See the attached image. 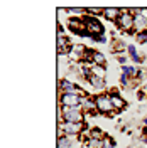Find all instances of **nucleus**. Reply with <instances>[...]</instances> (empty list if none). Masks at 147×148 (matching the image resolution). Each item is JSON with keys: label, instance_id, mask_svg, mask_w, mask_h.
I'll list each match as a JSON object with an SVG mask.
<instances>
[{"label": "nucleus", "instance_id": "obj_29", "mask_svg": "<svg viewBox=\"0 0 147 148\" xmlns=\"http://www.w3.org/2000/svg\"><path fill=\"white\" fill-rule=\"evenodd\" d=\"M142 125H144V126H147V118H144V120H142Z\"/></svg>", "mask_w": 147, "mask_h": 148}, {"label": "nucleus", "instance_id": "obj_4", "mask_svg": "<svg viewBox=\"0 0 147 148\" xmlns=\"http://www.w3.org/2000/svg\"><path fill=\"white\" fill-rule=\"evenodd\" d=\"M61 113H63V121L68 123H85L86 121V114L83 108H66V106H59Z\"/></svg>", "mask_w": 147, "mask_h": 148}, {"label": "nucleus", "instance_id": "obj_27", "mask_svg": "<svg viewBox=\"0 0 147 148\" xmlns=\"http://www.w3.org/2000/svg\"><path fill=\"white\" fill-rule=\"evenodd\" d=\"M140 136H147V126H144V125L140 128Z\"/></svg>", "mask_w": 147, "mask_h": 148}, {"label": "nucleus", "instance_id": "obj_18", "mask_svg": "<svg viewBox=\"0 0 147 148\" xmlns=\"http://www.w3.org/2000/svg\"><path fill=\"white\" fill-rule=\"evenodd\" d=\"M107 136V133L103 131L101 128H98V126H93V128L88 130V138H95V140H103Z\"/></svg>", "mask_w": 147, "mask_h": 148}, {"label": "nucleus", "instance_id": "obj_6", "mask_svg": "<svg viewBox=\"0 0 147 148\" xmlns=\"http://www.w3.org/2000/svg\"><path fill=\"white\" fill-rule=\"evenodd\" d=\"M81 96L76 92H59V106H66V108H80L81 106Z\"/></svg>", "mask_w": 147, "mask_h": 148}, {"label": "nucleus", "instance_id": "obj_13", "mask_svg": "<svg viewBox=\"0 0 147 148\" xmlns=\"http://www.w3.org/2000/svg\"><path fill=\"white\" fill-rule=\"evenodd\" d=\"M120 9L119 7H103V14H101V17L105 18V20H108V22H117V18L120 17Z\"/></svg>", "mask_w": 147, "mask_h": 148}, {"label": "nucleus", "instance_id": "obj_14", "mask_svg": "<svg viewBox=\"0 0 147 148\" xmlns=\"http://www.w3.org/2000/svg\"><path fill=\"white\" fill-rule=\"evenodd\" d=\"M127 56L130 57V61L134 62V64H144V57L137 52V47H135V44H127Z\"/></svg>", "mask_w": 147, "mask_h": 148}, {"label": "nucleus", "instance_id": "obj_7", "mask_svg": "<svg viewBox=\"0 0 147 148\" xmlns=\"http://www.w3.org/2000/svg\"><path fill=\"white\" fill-rule=\"evenodd\" d=\"M66 25H68V29L73 32V34H76V36H88V30H86V25H85V20H83V17H71L68 22H66Z\"/></svg>", "mask_w": 147, "mask_h": 148}, {"label": "nucleus", "instance_id": "obj_9", "mask_svg": "<svg viewBox=\"0 0 147 148\" xmlns=\"http://www.w3.org/2000/svg\"><path fill=\"white\" fill-rule=\"evenodd\" d=\"M81 108L85 111L86 116H93V114H98L96 110V103H95V96H85L81 99Z\"/></svg>", "mask_w": 147, "mask_h": 148}, {"label": "nucleus", "instance_id": "obj_17", "mask_svg": "<svg viewBox=\"0 0 147 148\" xmlns=\"http://www.w3.org/2000/svg\"><path fill=\"white\" fill-rule=\"evenodd\" d=\"M74 138L76 136H66V135L58 136V148H71Z\"/></svg>", "mask_w": 147, "mask_h": 148}, {"label": "nucleus", "instance_id": "obj_1", "mask_svg": "<svg viewBox=\"0 0 147 148\" xmlns=\"http://www.w3.org/2000/svg\"><path fill=\"white\" fill-rule=\"evenodd\" d=\"M95 103H96L98 114H103L107 118H113V116L119 114L115 111V108H113V104H112V99H110V96H108V92H98V94H95Z\"/></svg>", "mask_w": 147, "mask_h": 148}, {"label": "nucleus", "instance_id": "obj_11", "mask_svg": "<svg viewBox=\"0 0 147 148\" xmlns=\"http://www.w3.org/2000/svg\"><path fill=\"white\" fill-rule=\"evenodd\" d=\"M58 88H59V92H74L78 89V83L68 77H61L58 83Z\"/></svg>", "mask_w": 147, "mask_h": 148}, {"label": "nucleus", "instance_id": "obj_26", "mask_svg": "<svg viewBox=\"0 0 147 148\" xmlns=\"http://www.w3.org/2000/svg\"><path fill=\"white\" fill-rule=\"evenodd\" d=\"M92 40L93 42H95V44H107V42H108V37L105 36V34H103V36H96V37H92Z\"/></svg>", "mask_w": 147, "mask_h": 148}, {"label": "nucleus", "instance_id": "obj_28", "mask_svg": "<svg viewBox=\"0 0 147 148\" xmlns=\"http://www.w3.org/2000/svg\"><path fill=\"white\" fill-rule=\"evenodd\" d=\"M140 140H142V143H144V145H147V136H140Z\"/></svg>", "mask_w": 147, "mask_h": 148}, {"label": "nucleus", "instance_id": "obj_3", "mask_svg": "<svg viewBox=\"0 0 147 148\" xmlns=\"http://www.w3.org/2000/svg\"><path fill=\"white\" fill-rule=\"evenodd\" d=\"M120 17L115 22V27L123 34H134V15L129 9H120Z\"/></svg>", "mask_w": 147, "mask_h": 148}, {"label": "nucleus", "instance_id": "obj_15", "mask_svg": "<svg viewBox=\"0 0 147 148\" xmlns=\"http://www.w3.org/2000/svg\"><path fill=\"white\" fill-rule=\"evenodd\" d=\"M108 96H110L112 104H113V108H115L117 113H120V111H123L127 108V99L122 94H108Z\"/></svg>", "mask_w": 147, "mask_h": 148}, {"label": "nucleus", "instance_id": "obj_2", "mask_svg": "<svg viewBox=\"0 0 147 148\" xmlns=\"http://www.w3.org/2000/svg\"><path fill=\"white\" fill-rule=\"evenodd\" d=\"M86 130H88L86 121L85 123H68V121H63V123L58 125V136H61V135H66V136H80Z\"/></svg>", "mask_w": 147, "mask_h": 148}, {"label": "nucleus", "instance_id": "obj_22", "mask_svg": "<svg viewBox=\"0 0 147 148\" xmlns=\"http://www.w3.org/2000/svg\"><path fill=\"white\" fill-rule=\"evenodd\" d=\"M101 148H117V141H115V138H113L112 135H107V136L103 138V147Z\"/></svg>", "mask_w": 147, "mask_h": 148}, {"label": "nucleus", "instance_id": "obj_10", "mask_svg": "<svg viewBox=\"0 0 147 148\" xmlns=\"http://www.w3.org/2000/svg\"><path fill=\"white\" fill-rule=\"evenodd\" d=\"M85 54H86V46L85 44H74L73 51L69 54V59L74 61L76 64H81V62H85Z\"/></svg>", "mask_w": 147, "mask_h": 148}, {"label": "nucleus", "instance_id": "obj_24", "mask_svg": "<svg viewBox=\"0 0 147 148\" xmlns=\"http://www.w3.org/2000/svg\"><path fill=\"white\" fill-rule=\"evenodd\" d=\"M115 61H117L120 66H125V64H129V56L127 54H117L115 56Z\"/></svg>", "mask_w": 147, "mask_h": 148}, {"label": "nucleus", "instance_id": "obj_8", "mask_svg": "<svg viewBox=\"0 0 147 148\" xmlns=\"http://www.w3.org/2000/svg\"><path fill=\"white\" fill-rule=\"evenodd\" d=\"M147 30V9H144L140 14L134 15V36Z\"/></svg>", "mask_w": 147, "mask_h": 148}, {"label": "nucleus", "instance_id": "obj_20", "mask_svg": "<svg viewBox=\"0 0 147 148\" xmlns=\"http://www.w3.org/2000/svg\"><path fill=\"white\" fill-rule=\"evenodd\" d=\"M92 74L105 79L107 77V66H93L92 64Z\"/></svg>", "mask_w": 147, "mask_h": 148}, {"label": "nucleus", "instance_id": "obj_23", "mask_svg": "<svg viewBox=\"0 0 147 148\" xmlns=\"http://www.w3.org/2000/svg\"><path fill=\"white\" fill-rule=\"evenodd\" d=\"M103 14V7H86V15H93V17H98Z\"/></svg>", "mask_w": 147, "mask_h": 148}, {"label": "nucleus", "instance_id": "obj_5", "mask_svg": "<svg viewBox=\"0 0 147 148\" xmlns=\"http://www.w3.org/2000/svg\"><path fill=\"white\" fill-rule=\"evenodd\" d=\"M83 20H85V25H86V30H88V37H96V36H103L105 34V27H103V24L100 22L98 17L85 15Z\"/></svg>", "mask_w": 147, "mask_h": 148}, {"label": "nucleus", "instance_id": "obj_25", "mask_svg": "<svg viewBox=\"0 0 147 148\" xmlns=\"http://www.w3.org/2000/svg\"><path fill=\"white\" fill-rule=\"evenodd\" d=\"M135 40H137V44H147V30L135 34Z\"/></svg>", "mask_w": 147, "mask_h": 148}, {"label": "nucleus", "instance_id": "obj_12", "mask_svg": "<svg viewBox=\"0 0 147 148\" xmlns=\"http://www.w3.org/2000/svg\"><path fill=\"white\" fill-rule=\"evenodd\" d=\"M86 83L92 86L95 91H101V92H107V81L103 79V77H98V76H90L88 79H86Z\"/></svg>", "mask_w": 147, "mask_h": 148}, {"label": "nucleus", "instance_id": "obj_21", "mask_svg": "<svg viewBox=\"0 0 147 148\" xmlns=\"http://www.w3.org/2000/svg\"><path fill=\"white\" fill-rule=\"evenodd\" d=\"M68 14H71L74 17H85L86 15V9H81V7H69V9H64Z\"/></svg>", "mask_w": 147, "mask_h": 148}, {"label": "nucleus", "instance_id": "obj_16", "mask_svg": "<svg viewBox=\"0 0 147 148\" xmlns=\"http://www.w3.org/2000/svg\"><path fill=\"white\" fill-rule=\"evenodd\" d=\"M92 64L93 66H107V57H105V54L95 49L93 57H92Z\"/></svg>", "mask_w": 147, "mask_h": 148}, {"label": "nucleus", "instance_id": "obj_19", "mask_svg": "<svg viewBox=\"0 0 147 148\" xmlns=\"http://www.w3.org/2000/svg\"><path fill=\"white\" fill-rule=\"evenodd\" d=\"M120 69H122V74H127V76H129V77H132V79H135V76H137V71H139L137 66H130V64L120 66Z\"/></svg>", "mask_w": 147, "mask_h": 148}]
</instances>
